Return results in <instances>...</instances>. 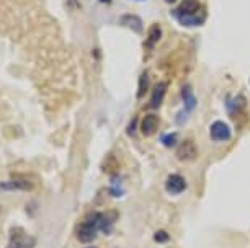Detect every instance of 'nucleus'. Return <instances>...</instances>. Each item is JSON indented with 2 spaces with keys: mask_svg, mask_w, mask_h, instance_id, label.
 <instances>
[{
  "mask_svg": "<svg viewBox=\"0 0 250 248\" xmlns=\"http://www.w3.org/2000/svg\"><path fill=\"white\" fill-rule=\"evenodd\" d=\"M149 85H150V78L147 72H143V76L139 77V83H138V92H136V98L141 100L144 98L146 93L149 92Z\"/></svg>",
  "mask_w": 250,
  "mask_h": 248,
  "instance_id": "ddd939ff",
  "label": "nucleus"
},
{
  "mask_svg": "<svg viewBox=\"0 0 250 248\" xmlns=\"http://www.w3.org/2000/svg\"><path fill=\"white\" fill-rule=\"evenodd\" d=\"M209 135L216 142H228L232 137V131H230L229 124H226L224 121H214L209 128Z\"/></svg>",
  "mask_w": 250,
  "mask_h": 248,
  "instance_id": "20e7f679",
  "label": "nucleus"
},
{
  "mask_svg": "<svg viewBox=\"0 0 250 248\" xmlns=\"http://www.w3.org/2000/svg\"><path fill=\"white\" fill-rule=\"evenodd\" d=\"M110 194H111V196H115V198H120V196L125 194V191L121 190L120 183H113V185H111V188H110Z\"/></svg>",
  "mask_w": 250,
  "mask_h": 248,
  "instance_id": "f3484780",
  "label": "nucleus"
},
{
  "mask_svg": "<svg viewBox=\"0 0 250 248\" xmlns=\"http://www.w3.org/2000/svg\"><path fill=\"white\" fill-rule=\"evenodd\" d=\"M167 82H159L157 85L152 88V98H150V108L152 110H159L164 103L165 93H167Z\"/></svg>",
  "mask_w": 250,
  "mask_h": 248,
  "instance_id": "1a4fd4ad",
  "label": "nucleus"
},
{
  "mask_svg": "<svg viewBox=\"0 0 250 248\" xmlns=\"http://www.w3.org/2000/svg\"><path fill=\"white\" fill-rule=\"evenodd\" d=\"M164 2H165V3H175L177 0H164Z\"/></svg>",
  "mask_w": 250,
  "mask_h": 248,
  "instance_id": "a211bd4d",
  "label": "nucleus"
},
{
  "mask_svg": "<svg viewBox=\"0 0 250 248\" xmlns=\"http://www.w3.org/2000/svg\"><path fill=\"white\" fill-rule=\"evenodd\" d=\"M168 233L165 232V230H157L154 233V240L157 242V243H165V242H168Z\"/></svg>",
  "mask_w": 250,
  "mask_h": 248,
  "instance_id": "dca6fc26",
  "label": "nucleus"
},
{
  "mask_svg": "<svg viewBox=\"0 0 250 248\" xmlns=\"http://www.w3.org/2000/svg\"><path fill=\"white\" fill-rule=\"evenodd\" d=\"M160 36H162V30H160L159 25H154L149 31V38L146 41V46H147V48H154L155 43L160 39Z\"/></svg>",
  "mask_w": 250,
  "mask_h": 248,
  "instance_id": "4468645a",
  "label": "nucleus"
},
{
  "mask_svg": "<svg viewBox=\"0 0 250 248\" xmlns=\"http://www.w3.org/2000/svg\"><path fill=\"white\" fill-rule=\"evenodd\" d=\"M173 18L185 28H196L205 25L206 10L198 0H182V3L172 12Z\"/></svg>",
  "mask_w": 250,
  "mask_h": 248,
  "instance_id": "f03ea898",
  "label": "nucleus"
},
{
  "mask_svg": "<svg viewBox=\"0 0 250 248\" xmlns=\"http://www.w3.org/2000/svg\"><path fill=\"white\" fill-rule=\"evenodd\" d=\"M160 126V118L155 113H149L146 114L143 121H141V134L146 135V137H149V135H154L157 133Z\"/></svg>",
  "mask_w": 250,
  "mask_h": 248,
  "instance_id": "423d86ee",
  "label": "nucleus"
},
{
  "mask_svg": "<svg viewBox=\"0 0 250 248\" xmlns=\"http://www.w3.org/2000/svg\"><path fill=\"white\" fill-rule=\"evenodd\" d=\"M121 25L133 30L134 33H143V20L138 15H133V13H128V15H123L121 17Z\"/></svg>",
  "mask_w": 250,
  "mask_h": 248,
  "instance_id": "f8f14e48",
  "label": "nucleus"
},
{
  "mask_svg": "<svg viewBox=\"0 0 250 248\" xmlns=\"http://www.w3.org/2000/svg\"><path fill=\"white\" fill-rule=\"evenodd\" d=\"M175 155L178 160L182 162H190V160H195L198 157V149H196V144L193 140L187 139V140H182L177 147V152Z\"/></svg>",
  "mask_w": 250,
  "mask_h": 248,
  "instance_id": "39448f33",
  "label": "nucleus"
},
{
  "mask_svg": "<svg viewBox=\"0 0 250 248\" xmlns=\"http://www.w3.org/2000/svg\"><path fill=\"white\" fill-rule=\"evenodd\" d=\"M180 93H182L183 105H185V111L190 114L191 111L196 108V98H195V93H193V87L190 83H185V85L182 87Z\"/></svg>",
  "mask_w": 250,
  "mask_h": 248,
  "instance_id": "9d476101",
  "label": "nucleus"
},
{
  "mask_svg": "<svg viewBox=\"0 0 250 248\" xmlns=\"http://www.w3.org/2000/svg\"><path fill=\"white\" fill-rule=\"evenodd\" d=\"M100 2H103V3H110L111 0H100Z\"/></svg>",
  "mask_w": 250,
  "mask_h": 248,
  "instance_id": "6ab92c4d",
  "label": "nucleus"
},
{
  "mask_svg": "<svg viewBox=\"0 0 250 248\" xmlns=\"http://www.w3.org/2000/svg\"><path fill=\"white\" fill-rule=\"evenodd\" d=\"M87 248H97V247H87Z\"/></svg>",
  "mask_w": 250,
  "mask_h": 248,
  "instance_id": "aec40b11",
  "label": "nucleus"
},
{
  "mask_svg": "<svg viewBox=\"0 0 250 248\" xmlns=\"http://www.w3.org/2000/svg\"><path fill=\"white\" fill-rule=\"evenodd\" d=\"M245 105H247V100H245L244 95H237L234 98H230V100L228 101V113L229 116H237L239 113H242Z\"/></svg>",
  "mask_w": 250,
  "mask_h": 248,
  "instance_id": "9b49d317",
  "label": "nucleus"
},
{
  "mask_svg": "<svg viewBox=\"0 0 250 248\" xmlns=\"http://www.w3.org/2000/svg\"><path fill=\"white\" fill-rule=\"evenodd\" d=\"M177 140H178V134H175V133L164 134L162 137H160V142H162L165 147H175Z\"/></svg>",
  "mask_w": 250,
  "mask_h": 248,
  "instance_id": "2eb2a0df",
  "label": "nucleus"
},
{
  "mask_svg": "<svg viewBox=\"0 0 250 248\" xmlns=\"http://www.w3.org/2000/svg\"><path fill=\"white\" fill-rule=\"evenodd\" d=\"M165 190H167L168 194H182L187 190V180L182 175L173 173L165 181Z\"/></svg>",
  "mask_w": 250,
  "mask_h": 248,
  "instance_id": "0eeeda50",
  "label": "nucleus"
},
{
  "mask_svg": "<svg viewBox=\"0 0 250 248\" xmlns=\"http://www.w3.org/2000/svg\"><path fill=\"white\" fill-rule=\"evenodd\" d=\"M35 185L30 180H10L0 181V191H33Z\"/></svg>",
  "mask_w": 250,
  "mask_h": 248,
  "instance_id": "6e6552de",
  "label": "nucleus"
},
{
  "mask_svg": "<svg viewBox=\"0 0 250 248\" xmlns=\"http://www.w3.org/2000/svg\"><path fill=\"white\" fill-rule=\"evenodd\" d=\"M35 245H36V238L31 237L30 233H26L25 229L13 227L10 230L7 248H35Z\"/></svg>",
  "mask_w": 250,
  "mask_h": 248,
  "instance_id": "7ed1b4c3",
  "label": "nucleus"
},
{
  "mask_svg": "<svg viewBox=\"0 0 250 248\" xmlns=\"http://www.w3.org/2000/svg\"><path fill=\"white\" fill-rule=\"evenodd\" d=\"M118 219L116 210H108V212H92L82 224L77 226L75 235L82 243L93 242L98 235V232L110 233L111 227Z\"/></svg>",
  "mask_w": 250,
  "mask_h": 248,
  "instance_id": "f257e3e1",
  "label": "nucleus"
}]
</instances>
